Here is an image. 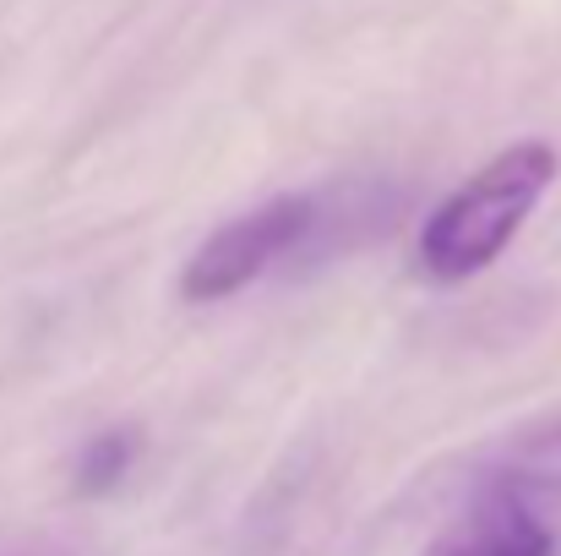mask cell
Listing matches in <instances>:
<instances>
[{"label": "cell", "instance_id": "cell-1", "mask_svg": "<svg viewBox=\"0 0 561 556\" xmlns=\"http://www.w3.org/2000/svg\"><path fill=\"white\" fill-rule=\"evenodd\" d=\"M557 181V148L551 143H513L502 148L480 175L458 185L420 229V268L431 279H469L491 268L507 240L524 229L535 202Z\"/></svg>", "mask_w": 561, "mask_h": 556}, {"label": "cell", "instance_id": "cell-2", "mask_svg": "<svg viewBox=\"0 0 561 556\" xmlns=\"http://www.w3.org/2000/svg\"><path fill=\"white\" fill-rule=\"evenodd\" d=\"M317 224V207L311 196H273L240 218H229L218 235H207L196 246V257L181 273V290L186 300H224L234 290H245L251 279H262L278 257H289L306 229Z\"/></svg>", "mask_w": 561, "mask_h": 556}, {"label": "cell", "instance_id": "cell-3", "mask_svg": "<svg viewBox=\"0 0 561 556\" xmlns=\"http://www.w3.org/2000/svg\"><path fill=\"white\" fill-rule=\"evenodd\" d=\"M425 556H551V530L513 486H491L436 535Z\"/></svg>", "mask_w": 561, "mask_h": 556}, {"label": "cell", "instance_id": "cell-4", "mask_svg": "<svg viewBox=\"0 0 561 556\" xmlns=\"http://www.w3.org/2000/svg\"><path fill=\"white\" fill-rule=\"evenodd\" d=\"M131 469V436L126 431H99L82 458H77V491H110Z\"/></svg>", "mask_w": 561, "mask_h": 556}, {"label": "cell", "instance_id": "cell-5", "mask_svg": "<svg viewBox=\"0 0 561 556\" xmlns=\"http://www.w3.org/2000/svg\"><path fill=\"white\" fill-rule=\"evenodd\" d=\"M535 464H540V475H546V480H561V431L551 436V442H540V447H535Z\"/></svg>", "mask_w": 561, "mask_h": 556}]
</instances>
